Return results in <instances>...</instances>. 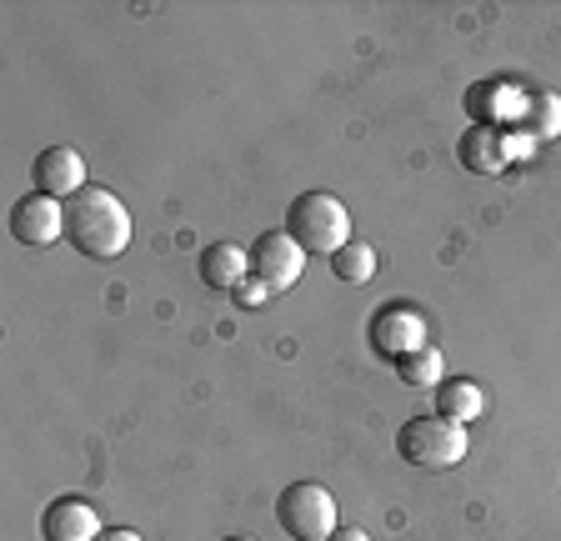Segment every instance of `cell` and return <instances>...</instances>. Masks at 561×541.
<instances>
[{"label":"cell","instance_id":"1","mask_svg":"<svg viewBox=\"0 0 561 541\" xmlns=\"http://www.w3.org/2000/svg\"><path fill=\"white\" fill-rule=\"evenodd\" d=\"M66 241L85 261H116L130 246V211L126 200L101 186H85L66 200Z\"/></svg>","mask_w":561,"mask_h":541},{"label":"cell","instance_id":"2","mask_svg":"<svg viewBox=\"0 0 561 541\" xmlns=\"http://www.w3.org/2000/svg\"><path fill=\"white\" fill-rule=\"evenodd\" d=\"M286 231L306 256H336L351 241V211L341 206L331 191H301V196L286 206Z\"/></svg>","mask_w":561,"mask_h":541},{"label":"cell","instance_id":"3","mask_svg":"<svg viewBox=\"0 0 561 541\" xmlns=\"http://www.w3.org/2000/svg\"><path fill=\"white\" fill-rule=\"evenodd\" d=\"M467 447H471L467 426L446 422V416H436V412L411 416V422L397 431L401 461H411L416 471H451V467H461V461H467Z\"/></svg>","mask_w":561,"mask_h":541},{"label":"cell","instance_id":"4","mask_svg":"<svg viewBox=\"0 0 561 541\" xmlns=\"http://www.w3.org/2000/svg\"><path fill=\"white\" fill-rule=\"evenodd\" d=\"M276 521L291 541H327L331 531L341 527L336 496H331L321 482H296L276 496Z\"/></svg>","mask_w":561,"mask_h":541},{"label":"cell","instance_id":"5","mask_svg":"<svg viewBox=\"0 0 561 541\" xmlns=\"http://www.w3.org/2000/svg\"><path fill=\"white\" fill-rule=\"evenodd\" d=\"M366 342H371V352L386 356V361H401V356L432 346L426 342V316H421L411 301H381V307L371 311V321H366Z\"/></svg>","mask_w":561,"mask_h":541},{"label":"cell","instance_id":"6","mask_svg":"<svg viewBox=\"0 0 561 541\" xmlns=\"http://www.w3.org/2000/svg\"><path fill=\"white\" fill-rule=\"evenodd\" d=\"M301 270H306V251L291 241L286 226H280V231H261L256 241H251V276H261L276 296L291 291V286L301 281Z\"/></svg>","mask_w":561,"mask_h":541},{"label":"cell","instance_id":"7","mask_svg":"<svg viewBox=\"0 0 561 541\" xmlns=\"http://www.w3.org/2000/svg\"><path fill=\"white\" fill-rule=\"evenodd\" d=\"M11 235L21 246H56L66 235V200L41 196V191L21 196L11 206Z\"/></svg>","mask_w":561,"mask_h":541},{"label":"cell","instance_id":"8","mask_svg":"<svg viewBox=\"0 0 561 541\" xmlns=\"http://www.w3.org/2000/svg\"><path fill=\"white\" fill-rule=\"evenodd\" d=\"M31 181L41 196H56V200H70L76 191H85V156L76 146H46V151L35 156L31 165Z\"/></svg>","mask_w":561,"mask_h":541},{"label":"cell","instance_id":"9","mask_svg":"<svg viewBox=\"0 0 561 541\" xmlns=\"http://www.w3.org/2000/svg\"><path fill=\"white\" fill-rule=\"evenodd\" d=\"M101 511L85 496H56L41 511V537L46 541H95L101 537Z\"/></svg>","mask_w":561,"mask_h":541},{"label":"cell","instance_id":"10","mask_svg":"<svg viewBox=\"0 0 561 541\" xmlns=\"http://www.w3.org/2000/svg\"><path fill=\"white\" fill-rule=\"evenodd\" d=\"M456 161L467 165L471 176H496V171H506V161H512V146H506V136L496 126H471L461 141H456Z\"/></svg>","mask_w":561,"mask_h":541},{"label":"cell","instance_id":"11","mask_svg":"<svg viewBox=\"0 0 561 541\" xmlns=\"http://www.w3.org/2000/svg\"><path fill=\"white\" fill-rule=\"evenodd\" d=\"M201 281L210 286V291H226L231 296L236 286L251 276V251H241V246H231V241H216V246H206L201 251Z\"/></svg>","mask_w":561,"mask_h":541},{"label":"cell","instance_id":"12","mask_svg":"<svg viewBox=\"0 0 561 541\" xmlns=\"http://www.w3.org/2000/svg\"><path fill=\"white\" fill-rule=\"evenodd\" d=\"M481 412H486V391L471 377H446L442 387H436V416L467 426V422H477Z\"/></svg>","mask_w":561,"mask_h":541},{"label":"cell","instance_id":"13","mask_svg":"<svg viewBox=\"0 0 561 541\" xmlns=\"http://www.w3.org/2000/svg\"><path fill=\"white\" fill-rule=\"evenodd\" d=\"M331 276L346 286H366L376 276V251L366 241H346V246L331 256Z\"/></svg>","mask_w":561,"mask_h":541},{"label":"cell","instance_id":"14","mask_svg":"<svg viewBox=\"0 0 561 541\" xmlns=\"http://www.w3.org/2000/svg\"><path fill=\"white\" fill-rule=\"evenodd\" d=\"M397 377L407 381V387H442L446 381V356L436 352V346H421V352H411V356L397 361Z\"/></svg>","mask_w":561,"mask_h":541},{"label":"cell","instance_id":"15","mask_svg":"<svg viewBox=\"0 0 561 541\" xmlns=\"http://www.w3.org/2000/svg\"><path fill=\"white\" fill-rule=\"evenodd\" d=\"M526 130L537 136V141H557L561 136V95L557 91H537L531 95V106L522 111Z\"/></svg>","mask_w":561,"mask_h":541},{"label":"cell","instance_id":"16","mask_svg":"<svg viewBox=\"0 0 561 541\" xmlns=\"http://www.w3.org/2000/svg\"><path fill=\"white\" fill-rule=\"evenodd\" d=\"M271 296H276V291H271V286L261 281V276H245V281L231 291V301H236L241 311H266V307H271Z\"/></svg>","mask_w":561,"mask_h":541},{"label":"cell","instance_id":"17","mask_svg":"<svg viewBox=\"0 0 561 541\" xmlns=\"http://www.w3.org/2000/svg\"><path fill=\"white\" fill-rule=\"evenodd\" d=\"M95 541H146L140 531H130V527H111V531H101Z\"/></svg>","mask_w":561,"mask_h":541},{"label":"cell","instance_id":"18","mask_svg":"<svg viewBox=\"0 0 561 541\" xmlns=\"http://www.w3.org/2000/svg\"><path fill=\"white\" fill-rule=\"evenodd\" d=\"M327 541H371V537H366L362 527H336V531H331Z\"/></svg>","mask_w":561,"mask_h":541},{"label":"cell","instance_id":"19","mask_svg":"<svg viewBox=\"0 0 561 541\" xmlns=\"http://www.w3.org/2000/svg\"><path fill=\"white\" fill-rule=\"evenodd\" d=\"M226 541H256V537H226Z\"/></svg>","mask_w":561,"mask_h":541}]
</instances>
